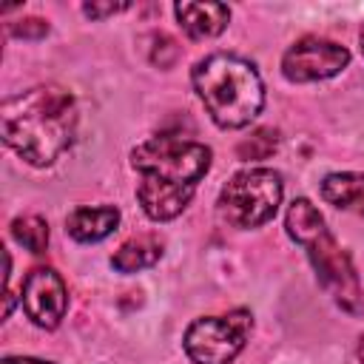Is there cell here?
<instances>
[{
  "mask_svg": "<svg viewBox=\"0 0 364 364\" xmlns=\"http://www.w3.org/2000/svg\"><path fill=\"white\" fill-rule=\"evenodd\" d=\"M9 31H11L14 37H43V34L48 31V23H43V20L31 17V20H20V23H11V26H9Z\"/></svg>",
  "mask_w": 364,
  "mask_h": 364,
  "instance_id": "14",
  "label": "cell"
},
{
  "mask_svg": "<svg viewBox=\"0 0 364 364\" xmlns=\"http://www.w3.org/2000/svg\"><path fill=\"white\" fill-rule=\"evenodd\" d=\"M0 364H54V361H40V358H28V355H6Z\"/></svg>",
  "mask_w": 364,
  "mask_h": 364,
  "instance_id": "16",
  "label": "cell"
},
{
  "mask_svg": "<svg viewBox=\"0 0 364 364\" xmlns=\"http://www.w3.org/2000/svg\"><path fill=\"white\" fill-rule=\"evenodd\" d=\"M20 304L26 310V316L43 327V330H54L68 307V293H65V282L60 279L57 270L51 267H34L26 282H23V296Z\"/></svg>",
  "mask_w": 364,
  "mask_h": 364,
  "instance_id": "8",
  "label": "cell"
},
{
  "mask_svg": "<svg viewBox=\"0 0 364 364\" xmlns=\"http://www.w3.org/2000/svg\"><path fill=\"white\" fill-rule=\"evenodd\" d=\"M358 361H361V364H364V336H361V338H358Z\"/></svg>",
  "mask_w": 364,
  "mask_h": 364,
  "instance_id": "17",
  "label": "cell"
},
{
  "mask_svg": "<svg viewBox=\"0 0 364 364\" xmlns=\"http://www.w3.org/2000/svg\"><path fill=\"white\" fill-rule=\"evenodd\" d=\"M282 202V176L270 168H247L230 176L219 193V213L233 228L270 222Z\"/></svg>",
  "mask_w": 364,
  "mask_h": 364,
  "instance_id": "5",
  "label": "cell"
},
{
  "mask_svg": "<svg viewBox=\"0 0 364 364\" xmlns=\"http://www.w3.org/2000/svg\"><path fill=\"white\" fill-rule=\"evenodd\" d=\"M119 225V210L114 205H97V208H77L65 219V233L74 242L91 245L102 242L108 233H114Z\"/></svg>",
  "mask_w": 364,
  "mask_h": 364,
  "instance_id": "10",
  "label": "cell"
},
{
  "mask_svg": "<svg viewBox=\"0 0 364 364\" xmlns=\"http://www.w3.org/2000/svg\"><path fill=\"white\" fill-rule=\"evenodd\" d=\"M173 14L182 26V31L193 40H208L225 31L228 20H230V9L225 3H176Z\"/></svg>",
  "mask_w": 364,
  "mask_h": 364,
  "instance_id": "9",
  "label": "cell"
},
{
  "mask_svg": "<svg viewBox=\"0 0 364 364\" xmlns=\"http://www.w3.org/2000/svg\"><path fill=\"white\" fill-rule=\"evenodd\" d=\"M358 40H361V51H364V28H361V34H358Z\"/></svg>",
  "mask_w": 364,
  "mask_h": 364,
  "instance_id": "18",
  "label": "cell"
},
{
  "mask_svg": "<svg viewBox=\"0 0 364 364\" xmlns=\"http://www.w3.org/2000/svg\"><path fill=\"white\" fill-rule=\"evenodd\" d=\"M191 82L219 128L250 125L264 105V85L253 63L236 54H210L191 71Z\"/></svg>",
  "mask_w": 364,
  "mask_h": 364,
  "instance_id": "2",
  "label": "cell"
},
{
  "mask_svg": "<svg viewBox=\"0 0 364 364\" xmlns=\"http://www.w3.org/2000/svg\"><path fill=\"white\" fill-rule=\"evenodd\" d=\"M321 196L341 208V210H353V213H364V173H330L321 182Z\"/></svg>",
  "mask_w": 364,
  "mask_h": 364,
  "instance_id": "12",
  "label": "cell"
},
{
  "mask_svg": "<svg viewBox=\"0 0 364 364\" xmlns=\"http://www.w3.org/2000/svg\"><path fill=\"white\" fill-rule=\"evenodd\" d=\"M159 256H162V239L145 233V236H134V239L122 242L119 250L111 256V264L119 273H136V270L156 264Z\"/></svg>",
  "mask_w": 364,
  "mask_h": 364,
  "instance_id": "11",
  "label": "cell"
},
{
  "mask_svg": "<svg viewBox=\"0 0 364 364\" xmlns=\"http://www.w3.org/2000/svg\"><path fill=\"white\" fill-rule=\"evenodd\" d=\"M11 236L31 253H43L48 247V225L40 216H17L11 222Z\"/></svg>",
  "mask_w": 364,
  "mask_h": 364,
  "instance_id": "13",
  "label": "cell"
},
{
  "mask_svg": "<svg viewBox=\"0 0 364 364\" xmlns=\"http://www.w3.org/2000/svg\"><path fill=\"white\" fill-rule=\"evenodd\" d=\"M350 63V51L324 37H301L282 57V74L290 82H318L336 77Z\"/></svg>",
  "mask_w": 364,
  "mask_h": 364,
  "instance_id": "7",
  "label": "cell"
},
{
  "mask_svg": "<svg viewBox=\"0 0 364 364\" xmlns=\"http://www.w3.org/2000/svg\"><path fill=\"white\" fill-rule=\"evenodd\" d=\"M3 142L34 168L60 159L74 142L77 105L60 85H34L0 105Z\"/></svg>",
  "mask_w": 364,
  "mask_h": 364,
  "instance_id": "1",
  "label": "cell"
},
{
  "mask_svg": "<svg viewBox=\"0 0 364 364\" xmlns=\"http://www.w3.org/2000/svg\"><path fill=\"white\" fill-rule=\"evenodd\" d=\"M284 228H287L290 239L304 247L321 287L333 296V301L341 310L358 316L364 310V296H361L355 267H353L350 256L338 247L333 233L327 230V222L316 210V205L304 196L293 199L287 208V216H284Z\"/></svg>",
  "mask_w": 364,
  "mask_h": 364,
  "instance_id": "3",
  "label": "cell"
},
{
  "mask_svg": "<svg viewBox=\"0 0 364 364\" xmlns=\"http://www.w3.org/2000/svg\"><path fill=\"white\" fill-rule=\"evenodd\" d=\"M131 165L142 179L196 191V182L210 168V148L182 136H154L131 151Z\"/></svg>",
  "mask_w": 364,
  "mask_h": 364,
  "instance_id": "4",
  "label": "cell"
},
{
  "mask_svg": "<svg viewBox=\"0 0 364 364\" xmlns=\"http://www.w3.org/2000/svg\"><path fill=\"white\" fill-rule=\"evenodd\" d=\"M250 330L253 318L247 310H233L228 316H205L185 330L182 344L193 364H230L242 353Z\"/></svg>",
  "mask_w": 364,
  "mask_h": 364,
  "instance_id": "6",
  "label": "cell"
},
{
  "mask_svg": "<svg viewBox=\"0 0 364 364\" xmlns=\"http://www.w3.org/2000/svg\"><path fill=\"white\" fill-rule=\"evenodd\" d=\"M125 9H128V3H85V6H82V11H85L88 17H94V20H100V17H105V14L125 11Z\"/></svg>",
  "mask_w": 364,
  "mask_h": 364,
  "instance_id": "15",
  "label": "cell"
}]
</instances>
